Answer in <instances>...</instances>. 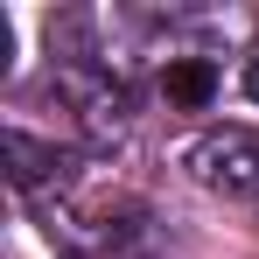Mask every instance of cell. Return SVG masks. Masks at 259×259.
I'll return each instance as SVG.
<instances>
[{"label": "cell", "instance_id": "obj_1", "mask_svg": "<svg viewBox=\"0 0 259 259\" xmlns=\"http://www.w3.org/2000/svg\"><path fill=\"white\" fill-rule=\"evenodd\" d=\"M168 98L175 105H189V112H203L217 98V70L203 63V56H182V63H168Z\"/></svg>", "mask_w": 259, "mask_h": 259}, {"label": "cell", "instance_id": "obj_2", "mask_svg": "<svg viewBox=\"0 0 259 259\" xmlns=\"http://www.w3.org/2000/svg\"><path fill=\"white\" fill-rule=\"evenodd\" d=\"M245 98H259V63H245Z\"/></svg>", "mask_w": 259, "mask_h": 259}]
</instances>
